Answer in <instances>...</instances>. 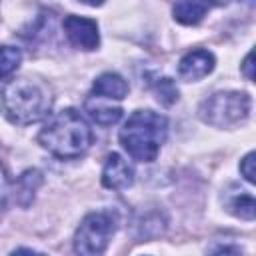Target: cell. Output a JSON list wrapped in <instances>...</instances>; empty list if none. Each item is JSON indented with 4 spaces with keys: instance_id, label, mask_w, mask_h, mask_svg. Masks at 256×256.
<instances>
[{
    "instance_id": "7",
    "label": "cell",
    "mask_w": 256,
    "mask_h": 256,
    "mask_svg": "<svg viewBox=\"0 0 256 256\" xmlns=\"http://www.w3.org/2000/svg\"><path fill=\"white\" fill-rule=\"evenodd\" d=\"M216 66V58L210 50L194 48L186 52L178 62V74L186 82H198L204 76H208Z\"/></svg>"
},
{
    "instance_id": "14",
    "label": "cell",
    "mask_w": 256,
    "mask_h": 256,
    "mask_svg": "<svg viewBox=\"0 0 256 256\" xmlns=\"http://www.w3.org/2000/svg\"><path fill=\"white\" fill-rule=\"evenodd\" d=\"M86 112L88 116L100 124V126H112L122 118V108H112V106H102V104H94L90 98L86 100Z\"/></svg>"
},
{
    "instance_id": "20",
    "label": "cell",
    "mask_w": 256,
    "mask_h": 256,
    "mask_svg": "<svg viewBox=\"0 0 256 256\" xmlns=\"http://www.w3.org/2000/svg\"><path fill=\"white\" fill-rule=\"evenodd\" d=\"M242 72H244V76H246L248 80H254V64H252V52H248V54H246V58H244V62H242Z\"/></svg>"
},
{
    "instance_id": "11",
    "label": "cell",
    "mask_w": 256,
    "mask_h": 256,
    "mask_svg": "<svg viewBox=\"0 0 256 256\" xmlns=\"http://www.w3.org/2000/svg\"><path fill=\"white\" fill-rule=\"evenodd\" d=\"M40 184H42V172H38L34 168L22 172L16 180V200H18V204L26 208L34 200L36 190L40 188Z\"/></svg>"
},
{
    "instance_id": "15",
    "label": "cell",
    "mask_w": 256,
    "mask_h": 256,
    "mask_svg": "<svg viewBox=\"0 0 256 256\" xmlns=\"http://www.w3.org/2000/svg\"><path fill=\"white\" fill-rule=\"evenodd\" d=\"M22 60V52L16 46H0V80L10 76Z\"/></svg>"
},
{
    "instance_id": "16",
    "label": "cell",
    "mask_w": 256,
    "mask_h": 256,
    "mask_svg": "<svg viewBox=\"0 0 256 256\" xmlns=\"http://www.w3.org/2000/svg\"><path fill=\"white\" fill-rule=\"evenodd\" d=\"M154 92H156L158 102H162L164 106H170L178 100V88L174 86V82L170 78H160L154 84Z\"/></svg>"
},
{
    "instance_id": "10",
    "label": "cell",
    "mask_w": 256,
    "mask_h": 256,
    "mask_svg": "<svg viewBox=\"0 0 256 256\" xmlns=\"http://www.w3.org/2000/svg\"><path fill=\"white\" fill-rule=\"evenodd\" d=\"M166 216L162 210H146L142 212L140 216H136L134 220V234L138 238H154V236H160L164 230H166Z\"/></svg>"
},
{
    "instance_id": "12",
    "label": "cell",
    "mask_w": 256,
    "mask_h": 256,
    "mask_svg": "<svg viewBox=\"0 0 256 256\" xmlns=\"http://www.w3.org/2000/svg\"><path fill=\"white\" fill-rule=\"evenodd\" d=\"M226 210L230 214H234L236 218H242V220H254L256 216V202H254V196L250 192H236V194H230L228 200H226Z\"/></svg>"
},
{
    "instance_id": "17",
    "label": "cell",
    "mask_w": 256,
    "mask_h": 256,
    "mask_svg": "<svg viewBox=\"0 0 256 256\" xmlns=\"http://www.w3.org/2000/svg\"><path fill=\"white\" fill-rule=\"evenodd\" d=\"M208 256H244V250L234 242H214L210 244Z\"/></svg>"
},
{
    "instance_id": "9",
    "label": "cell",
    "mask_w": 256,
    "mask_h": 256,
    "mask_svg": "<svg viewBox=\"0 0 256 256\" xmlns=\"http://www.w3.org/2000/svg\"><path fill=\"white\" fill-rule=\"evenodd\" d=\"M126 94H128V82L116 72H104L92 84V98L122 100Z\"/></svg>"
},
{
    "instance_id": "4",
    "label": "cell",
    "mask_w": 256,
    "mask_h": 256,
    "mask_svg": "<svg viewBox=\"0 0 256 256\" xmlns=\"http://www.w3.org/2000/svg\"><path fill=\"white\" fill-rule=\"evenodd\" d=\"M250 108H252V98L246 92L222 90L208 96L200 104L198 116L204 124H210L214 128H232L248 118Z\"/></svg>"
},
{
    "instance_id": "5",
    "label": "cell",
    "mask_w": 256,
    "mask_h": 256,
    "mask_svg": "<svg viewBox=\"0 0 256 256\" xmlns=\"http://www.w3.org/2000/svg\"><path fill=\"white\" fill-rule=\"evenodd\" d=\"M118 228V218L112 210H96L84 216L74 234L76 256H102Z\"/></svg>"
},
{
    "instance_id": "1",
    "label": "cell",
    "mask_w": 256,
    "mask_h": 256,
    "mask_svg": "<svg viewBox=\"0 0 256 256\" xmlns=\"http://www.w3.org/2000/svg\"><path fill=\"white\" fill-rule=\"evenodd\" d=\"M0 106L12 124H34L48 116L52 108V90L40 78L20 76L2 88Z\"/></svg>"
},
{
    "instance_id": "8",
    "label": "cell",
    "mask_w": 256,
    "mask_h": 256,
    "mask_svg": "<svg viewBox=\"0 0 256 256\" xmlns=\"http://www.w3.org/2000/svg\"><path fill=\"white\" fill-rule=\"evenodd\" d=\"M102 184L110 190H124L134 184V168L120 154L112 152L106 156L102 168Z\"/></svg>"
},
{
    "instance_id": "19",
    "label": "cell",
    "mask_w": 256,
    "mask_h": 256,
    "mask_svg": "<svg viewBox=\"0 0 256 256\" xmlns=\"http://www.w3.org/2000/svg\"><path fill=\"white\" fill-rule=\"evenodd\" d=\"M8 192H10V184H8V178H6V172L0 164V210L6 206V200H8Z\"/></svg>"
},
{
    "instance_id": "18",
    "label": "cell",
    "mask_w": 256,
    "mask_h": 256,
    "mask_svg": "<svg viewBox=\"0 0 256 256\" xmlns=\"http://www.w3.org/2000/svg\"><path fill=\"white\" fill-rule=\"evenodd\" d=\"M256 158V154L254 152H248L242 160H240V174L244 176V180L246 182H250V184H254V180H256V170H254V160Z\"/></svg>"
},
{
    "instance_id": "2",
    "label": "cell",
    "mask_w": 256,
    "mask_h": 256,
    "mask_svg": "<svg viewBox=\"0 0 256 256\" xmlns=\"http://www.w3.org/2000/svg\"><path fill=\"white\" fill-rule=\"evenodd\" d=\"M92 140L94 134L90 124L74 108H64L50 116V120L38 134L40 146L58 158L82 156L90 148Z\"/></svg>"
},
{
    "instance_id": "13",
    "label": "cell",
    "mask_w": 256,
    "mask_h": 256,
    "mask_svg": "<svg viewBox=\"0 0 256 256\" xmlns=\"http://www.w3.org/2000/svg\"><path fill=\"white\" fill-rule=\"evenodd\" d=\"M206 12H208V4H204V2H176L172 6L174 20L180 24H186V26L198 24Z\"/></svg>"
},
{
    "instance_id": "21",
    "label": "cell",
    "mask_w": 256,
    "mask_h": 256,
    "mask_svg": "<svg viewBox=\"0 0 256 256\" xmlns=\"http://www.w3.org/2000/svg\"><path fill=\"white\" fill-rule=\"evenodd\" d=\"M10 256H46V254L36 252V250H32V248H16V250L10 252Z\"/></svg>"
},
{
    "instance_id": "6",
    "label": "cell",
    "mask_w": 256,
    "mask_h": 256,
    "mask_svg": "<svg viewBox=\"0 0 256 256\" xmlns=\"http://www.w3.org/2000/svg\"><path fill=\"white\" fill-rule=\"evenodd\" d=\"M64 34L68 42L80 50H96L100 44V34H98V24L92 18L84 16H66L62 22Z\"/></svg>"
},
{
    "instance_id": "3",
    "label": "cell",
    "mask_w": 256,
    "mask_h": 256,
    "mask_svg": "<svg viewBox=\"0 0 256 256\" xmlns=\"http://www.w3.org/2000/svg\"><path fill=\"white\" fill-rule=\"evenodd\" d=\"M168 134L166 116L154 110H136L120 128L118 140L130 158L138 162H154Z\"/></svg>"
}]
</instances>
